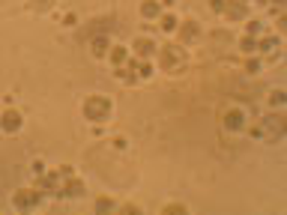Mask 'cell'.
Instances as JSON below:
<instances>
[{"instance_id":"obj_1","label":"cell","mask_w":287,"mask_h":215,"mask_svg":"<svg viewBox=\"0 0 287 215\" xmlns=\"http://www.w3.org/2000/svg\"><path fill=\"white\" fill-rule=\"evenodd\" d=\"M284 128H287V123H284L281 114H269V117H263V120L255 125L252 135H255V138H266V141H278Z\"/></svg>"},{"instance_id":"obj_2","label":"cell","mask_w":287,"mask_h":215,"mask_svg":"<svg viewBox=\"0 0 287 215\" xmlns=\"http://www.w3.org/2000/svg\"><path fill=\"white\" fill-rule=\"evenodd\" d=\"M159 66L165 72H180L186 66V51L183 45H165L159 51Z\"/></svg>"},{"instance_id":"obj_3","label":"cell","mask_w":287,"mask_h":215,"mask_svg":"<svg viewBox=\"0 0 287 215\" xmlns=\"http://www.w3.org/2000/svg\"><path fill=\"white\" fill-rule=\"evenodd\" d=\"M117 75L126 81V84H138L141 78H147L150 75V63L144 60H123L117 66Z\"/></svg>"},{"instance_id":"obj_4","label":"cell","mask_w":287,"mask_h":215,"mask_svg":"<svg viewBox=\"0 0 287 215\" xmlns=\"http://www.w3.org/2000/svg\"><path fill=\"white\" fill-rule=\"evenodd\" d=\"M108 114H111V99H108V96H90V99L84 102V117H87L90 123H102Z\"/></svg>"},{"instance_id":"obj_5","label":"cell","mask_w":287,"mask_h":215,"mask_svg":"<svg viewBox=\"0 0 287 215\" xmlns=\"http://www.w3.org/2000/svg\"><path fill=\"white\" fill-rule=\"evenodd\" d=\"M21 125H24V114H21L18 108H6V111L0 114V132L15 135V132H21Z\"/></svg>"},{"instance_id":"obj_6","label":"cell","mask_w":287,"mask_h":215,"mask_svg":"<svg viewBox=\"0 0 287 215\" xmlns=\"http://www.w3.org/2000/svg\"><path fill=\"white\" fill-rule=\"evenodd\" d=\"M39 200H42V191H39V188H36V191H24V188H21V191H15L12 206H15L18 212H24V209H33Z\"/></svg>"},{"instance_id":"obj_7","label":"cell","mask_w":287,"mask_h":215,"mask_svg":"<svg viewBox=\"0 0 287 215\" xmlns=\"http://www.w3.org/2000/svg\"><path fill=\"white\" fill-rule=\"evenodd\" d=\"M245 128V114L239 108H230L224 114V132H242Z\"/></svg>"},{"instance_id":"obj_8","label":"cell","mask_w":287,"mask_h":215,"mask_svg":"<svg viewBox=\"0 0 287 215\" xmlns=\"http://www.w3.org/2000/svg\"><path fill=\"white\" fill-rule=\"evenodd\" d=\"M57 194H60V197H81V194H84V183L75 180V177H72V180H63V188H60Z\"/></svg>"},{"instance_id":"obj_9","label":"cell","mask_w":287,"mask_h":215,"mask_svg":"<svg viewBox=\"0 0 287 215\" xmlns=\"http://www.w3.org/2000/svg\"><path fill=\"white\" fill-rule=\"evenodd\" d=\"M177 27H180V39H183V45H189V42H194V39L200 36L197 21H183V24H177Z\"/></svg>"},{"instance_id":"obj_10","label":"cell","mask_w":287,"mask_h":215,"mask_svg":"<svg viewBox=\"0 0 287 215\" xmlns=\"http://www.w3.org/2000/svg\"><path fill=\"white\" fill-rule=\"evenodd\" d=\"M222 12L230 18V21H239V18H245V3H239V0H227Z\"/></svg>"},{"instance_id":"obj_11","label":"cell","mask_w":287,"mask_h":215,"mask_svg":"<svg viewBox=\"0 0 287 215\" xmlns=\"http://www.w3.org/2000/svg\"><path fill=\"white\" fill-rule=\"evenodd\" d=\"M57 183H60V174H45L36 180V188L39 191H57Z\"/></svg>"},{"instance_id":"obj_12","label":"cell","mask_w":287,"mask_h":215,"mask_svg":"<svg viewBox=\"0 0 287 215\" xmlns=\"http://www.w3.org/2000/svg\"><path fill=\"white\" fill-rule=\"evenodd\" d=\"M135 51H138V57H141V60H147V57L156 51V45H153L150 39H135Z\"/></svg>"},{"instance_id":"obj_13","label":"cell","mask_w":287,"mask_h":215,"mask_svg":"<svg viewBox=\"0 0 287 215\" xmlns=\"http://www.w3.org/2000/svg\"><path fill=\"white\" fill-rule=\"evenodd\" d=\"M141 15L144 18H156L159 15V0H144L141 3Z\"/></svg>"},{"instance_id":"obj_14","label":"cell","mask_w":287,"mask_h":215,"mask_svg":"<svg viewBox=\"0 0 287 215\" xmlns=\"http://www.w3.org/2000/svg\"><path fill=\"white\" fill-rule=\"evenodd\" d=\"M93 209L96 212H114V200H108V197H99L93 203Z\"/></svg>"},{"instance_id":"obj_15","label":"cell","mask_w":287,"mask_h":215,"mask_svg":"<svg viewBox=\"0 0 287 215\" xmlns=\"http://www.w3.org/2000/svg\"><path fill=\"white\" fill-rule=\"evenodd\" d=\"M90 48H93V54H96V57H99V54H105V51H108V39H105V36H96Z\"/></svg>"},{"instance_id":"obj_16","label":"cell","mask_w":287,"mask_h":215,"mask_svg":"<svg viewBox=\"0 0 287 215\" xmlns=\"http://www.w3.org/2000/svg\"><path fill=\"white\" fill-rule=\"evenodd\" d=\"M257 48H260V51H275V48H278V36H269V39H260V42H257Z\"/></svg>"},{"instance_id":"obj_17","label":"cell","mask_w":287,"mask_h":215,"mask_svg":"<svg viewBox=\"0 0 287 215\" xmlns=\"http://www.w3.org/2000/svg\"><path fill=\"white\" fill-rule=\"evenodd\" d=\"M123 60H126V48H123V45H117V48H111V63H114V66H120Z\"/></svg>"},{"instance_id":"obj_18","label":"cell","mask_w":287,"mask_h":215,"mask_svg":"<svg viewBox=\"0 0 287 215\" xmlns=\"http://www.w3.org/2000/svg\"><path fill=\"white\" fill-rule=\"evenodd\" d=\"M51 3H54V0H30L33 12H48V9H51Z\"/></svg>"},{"instance_id":"obj_19","label":"cell","mask_w":287,"mask_h":215,"mask_svg":"<svg viewBox=\"0 0 287 215\" xmlns=\"http://www.w3.org/2000/svg\"><path fill=\"white\" fill-rule=\"evenodd\" d=\"M161 30H165V33H168V30H177V18H174L171 12H168V15L161 18Z\"/></svg>"},{"instance_id":"obj_20","label":"cell","mask_w":287,"mask_h":215,"mask_svg":"<svg viewBox=\"0 0 287 215\" xmlns=\"http://www.w3.org/2000/svg\"><path fill=\"white\" fill-rule=\"evenodd\" d=\"M239 48H242V51H255V48H257V42L252 39V36H245V39L239 42Z\"/></svg>"},{"instance_id":"obj_21","label":"cell","mask_w":287,"mask_h":215,"mask_svg":"<svg viewBox=\"0 0 287 215\" xmlns=\"http://www.w3.org/2000/svg\"><path fill=\"white\" fill-rule=\"evenodd\" d=\"M284 102H287L284 93H272V96H269V105H275V108H278V105H284Z\"/></svg>"},{"instance_id":"obj_22","label":"cell","mask_w":287,"mask_h":215,"mask_svg":"<svg viewBox=\"0 0 287 215\" xmlns=\"http://www.w3.org/2000/svg\"><path fill=\"white\" fill-rule=\"evenodd\" d=\"M161 212H165V215H168V212H177V215H183V212H186V209H183V206H165Z\"/></svg>"},{"instance_id":"obj_23","label":"cell","mask_w":287,"mask_h":215,"mask_svg":"<svg viewBox=\"0 0 287 215\" xmlns=\"http://www.w3.org/2000/svg\"><path fill=\"white\" fill-rule=\"evenodd\" d=\"M210 3H213V9H216V12H222V9H224V0H210Z\"/></svg>"}]
</instances>
